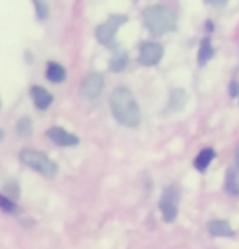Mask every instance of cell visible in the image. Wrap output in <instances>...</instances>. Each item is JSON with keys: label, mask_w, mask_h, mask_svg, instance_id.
<instances>
[{"label": "cell", "mask_w": 239, "mask_h": 249, "mask_svg": "<svg viewBox=\"0 0 239 249\" xmlns=\"http://www.w3.org/2000/svg\"><path fill=\"white\" fill-rule=\"evenodd\" d=\"M187 103V93L182 88H174L170 91V100H168L166 111L168 112H179L184 109Z\"/></svg>", "instance_id": "10"}, {"label": "cell", "mask_w": 239, "mask_h": 249, "mask_svg": "<svg viewBox=\"0 0 239 249\" xmlns=\"http://www.w3.org/2000/svg\"><path fill=\"white\" fill-rule=\"evenodd\" d=\"M2 140H3V130L0 129V143H2Z\"/></svg>", "instance_id": "23"}, {"label": "cell", "mask_w": 239, "mask_h": 249, "mask_svg": "<svg viewBox=\"0 0 239 249\" xmlns=\"http://www.w3.org/2000/svg\"><path fill=\"white\" fill-rule=\"evenodd\" d=\"M20 161L23 164H26L28 168L37 171L39 175H43L49 179L57 176V164L51 160L48 155H44L43 152H37V150H21L20 153Z\"/></svg>", "instance_id": "3"}, {"label": "cell", "mask_w": 239, "mask_h": 249, "mask_svg": "<svg viewBox=\"0 0 239 249\" xmlns=\"http://www.w3.org/2000/svg\"><path fill=\"white\" fill-rule=\"evenodd\" d=\"M102 87H104V78L100 73H90L83 78L82 87H80V93L86 100H96L101 95Z\"/></svg>", "instance_id": "6"}, {"label": "cell", "mask_w": 239, "mask_h": 249, "mask_svg": "<svg viewBox=\"0 0 239 249\" xmlns=\"http://www.w3.org/2000/svg\"><path fill=\"white\" fill-rule=\"evenodd\" d=\"M226 189L231 192V194H239V182L234 179V173L233 170L228 171V178H226Z\"/></svg>", "instance_id": "19"}, {"label": "cell", "mask_w": 239, "mask_h": 249, "mask_svg": "<svg viewBox=\"0 0 239 249\" xmlns=\"http://www.w3.org/2000/svg\"><path fill=\"white\" fill-rule=\"evenodd\" d=\"M213 55V48H212V43H210L208 37H205L202 39V43L199 46V54H197V62L199 65H205L208 62L210 59H212Z\"/></svg>", "instance_id": "14"}, {"label": "cell", "mask_w": 239, "mask_h": 249, "mask_svg": "<svg viewBox=\"0 0 239 249\" xmlns=\"http://www.w3.org/2000/svg\"><path fill=\"white\" fill-rule=\"evenodd\" d=\"M143 23L154 36H161L176 28V17L165 5H153L143 12Z\"/></svg>", "instance_id": "2"}, {"label": "cell", "mask_w": 239, "mask_h": 249, "mask_svg": "<svg viewBox=\"0 0 239 249\" xmlns=\"http://www.w3.org/2000/svg\"><path fill=\"white\" fill-rule=\"evenodd\" d=\"M125 65H127V54L124 51H117L109 62V70H112V72H120V70H124Z\"/></svg>", "instance_id": "15"}, {"label": "cell", "mask_w": 239, "mask_h": 249, "mask_svg": "<svg viewBox=\"0 0 239 249\" xmlns=\"http://www.w3.org/2000/svg\"><path fill=\"white\" fill-rule=\"evenodd\" d=\"M177 202H179V194L174 189H166L159 200V209H161L163 220L168 223L174 222L177 218Z\"/></svg>", "instance_id": "5"}, {"label": "cell", "mask_w": 239, "mask_h": 249, "mask_svg": "<svg viewBox=\"0 0 239 249\" xmlns=\"http://www.w3.org/2000/svg\"><path fill=\"white\" fill-rule=\"evenodd\" d=\"M0 106H2V101H0Z\"/></svg>", "instance_id": "25"}, {"label": "cell", "mask_w": 239, "mask_h": 249, "mask_svg": "<svg viewBox=\"0 0 239 249\" xmlns=\"http://www.w3.org/2000/svg\"><path fill=\"white\" fill-rule=\"evenodd\" d=\"M111 111L116 121L125 127H137L142 121V112L134 95L127 88H117L111 95Z\"/></svg>", "instance_id": "1"}, {"label": "cell", "mask_w": 239, "mask_h": 249, "mask_svg": "<svg viewBox=\"0 0 239 249\" xmlns=\"http://www.w3.org/2000/svg\"><path fill=\"white\" fill-rule=\"evenodd\" d=\"M0 209H2L5 213H15V210H17V204L10 199V197H7V196H2V194H0Z\"/></svg>", "instance_id": "17"}, {"label": "cell", "mask_w": 239, "mask_h": 249, "mask_svg": "<svg viewBox=\"0 0 239 249\" xmlns=\"http://www.w3.org/2000/svg\"><path fill=\"white\" fill-rule=\"evenodd\" d=\"M46 78L52 83H60L67 78V73H65V69L62 65H59L55 62H49L48 67H46Z\"/></svg>", "instance_id": "12"}, {"label": "cell", "mask_w": 239, "mask_h": 249, "mask_svg": "<svg viewBox=\"0 0 239 249\" xmlns=\"http://www.w3.org/2000/svg\"><path fill=\"white\" fill-rule=\"evenodd\" d=\"M5 191L8 192V194H10V191H12V196H13V197H18V196H20V192H18L20 189H18V184H17L15 181H10L8 184H5Z\"/></svg>", "instance_id": "20"}, {"label": "cell", "mask_w": 239, "mask_h": 249, "mask_svg": "<svg viewBox=\"0 0 239 249\" xmlns=\"http://www.w3.org/2000/svg\"><path fill=\"white\" fill-rule=\"evenodd\" d=\"M163 46L158 43H143L140 46V54H138V64L152 67L156 65L159 60L163 59Z\"/></svg>", "instance_id": "7"}, {"label": "cell", "mask_w": 239, "mask_h": 249, "mask_svg": "<svg viewBox=\"0 0 239 249\" xmlns=\"http://www.w3.org/2000/svg\"><path fill=\"white\" fill-rule=\"evenodd\" d=\"M127 20L129 18L125 15H111L102 25L96 28V39L100 41L101 44L111 46V43L114 41L117 30H119L122 25H125Z\"/></svg>", "instance_id": "4"}, {"label": "cell", "mask_w": 239, "mask_h": 249, "mask_svg": "<svg viewBox=\"0 0 239 249\" xmlns=\"http://www.w3.org/2000/svg\"><path fill=\"white\" fill-rule=\"evenodd\" d=\"M208 228V233L212 234V236H233L234 234V230L231 228V225L228 222H224V220H213V222H210L207 225Z\"/></svg>", "instance_id": "11"}, {"label": "cell", "mask_w": 239, "mask_h": 249, "mask_svg": "<svg viewBox=\"0 0 239 249\" xmlns=\"http://www.w3.org/2000/svg\"><path fill=\"white\" fill-rule=\"evenodd\" d=\"M229 95H231L233 98H236L239 95V83L238 82L229 83Z\"/></svg>", "instance_id": "21"}, {"label": "cell", "mask_w": 239, "mask_h": 249, "mask_svg": "<svg viewBox=\"0 0 239 249\" xmlns=\"http://www.w3.org/2000/svg\"><path fill=\"white\" fill-rule=\"evenodd\" d=\"M213 158H215V150L213 148H204L202 152L197 155V158H195V161H194L195 170L205 171L208 168V164L212 163Z\"/></svg>", "instance_id": "13"}, {"label": "cell", "mask_w": 239, "mask_h": 249, "mask_svg": "<svg viewBox=\"0 0 239 249\" xmlns=\"http://www.w3.org/2000/svg\"><path fill=\"white\" fill-rule=\"evenodd\" d=\"M33 3H34V7H36V13H37V18H39V20H44V18H48V15H49V5L44 2V0H33Z\"/></svg>", "instance_id": "18"}, {"label": "cell", "mask_w": 239, "mask_h": 249, "mask_svg": "<svg viewBox=\"0 0 239 249\" xmlns=\"http://www.w3.org/2000/svg\"><path fill=\"white\" fill-rule=\"evenodd\" d=\"M30 96H31L33 103H34V106L37 107V109H41V111L48 109V107L52 105V100H54V96L51 95L46 88L39 87V85H33L31 87Z\"/></svg>", "instance_id": "9"}, {"label": "cell", "mask_w": 239, "mask_h": 249, "mask_svg": "<svg viewBox=\"0 0 239 249\" xmlns=\"http://www.w3.org/2000/svg\"><path fill=\"white\" fill-rule=\"evenodd\" d=\"M46 137L51 139L55 145H59V147H73V145L78 143L77 135L70 134L65 129L57 127V125L46 130Z\"/></svg>", "instance_id": "8"}, {"label": "cell", "mask_w": 239, "mask_h": 249, "mask_svg": "<svg viewBox=\"0 0 239 249\" xmlns=\"http://www.w3.org/2000/svg\"><path fill=\"white\" fill-rule=\"evenodd\" d=\"M236 161H238V168H239V153L236 155Z\"/></svg>", "instance_id": "24"}, {"label": "cell", "mask_w": 239, "mask_h": 249, "mask_svg": "<svg viewBox=\"0 0 239 249\" xmlns=\"http://www.w3.org/2000/svg\"><path fill=\"white\" fill-rule=\"evenodd\" d=\"M212 5H217V7H222V5H224V3L228 2V0H208Z\"/></svg>", "instance_id": "22"}, {"label": "cell", "mask_w": 239, "mask_h": 249, "mask_svg": "<svg viewBox=\"0 0 239 249\" xmlns=\"http://www.w3.org/2000/svg\"><path fill=\"white\" fill-rule=\"evenodd\" d=\"M17 132H18V135H21V137H30L33 132V125H31L30 117H21V119L17 122Z\"/></svg>", "instance_id": "16"}]
</instances>
